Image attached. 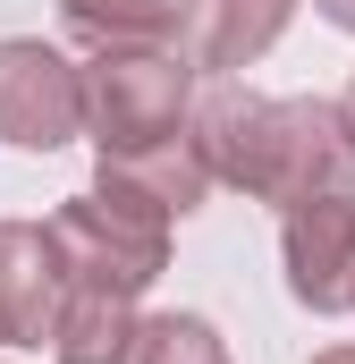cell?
I'll list each match as a JSON object with an SVG mask.
<instances>
[{
  "label": "cell",
  "mask_w": 355,
  "mask_h": 364,
  "mask_svg": "<svg viewBox=\"0 0 355 364\" xmlns=\"http://www.w3.org/2000/svg\"><path fill=\"white\" fill-rule=\"evenodd\" d=\"M195 153L212 186H237L254 203H313V195H339L355 178V136L339 119V102H313V93H212L195 110Z\"/></svg>",
  "instance_id": "obj_1"
},
{
  "label": "cell",
  "mask_w": 355,
  "mask_h": 364,
  "mask_svg": "<svg viewBox=\"0 0 355 364\" xmlns=\"http://www.w3.org/2000/svg\"><path fill=\"white\" fill-rule=\"evenodd\" d=\"M51 255H60V279H77V288L144 296L153 279L170 272V220H161L153 203H136L127 186H102V178H93L85 195L60 203Z\"/></svg>",
  "instance_id": "obj_2"
},
{
  "label": "cell",
  "mask_w": 355,
  "mask_h": 364,
  "mask_svg": "<svg viewBox=\"0 0 355 364\" xmlns=\"http://www.w3.org/2000/svg\"><path fill=\"white\" fill-rule=\"evenodd\" d=\"M186 102H195V68L178 60L170 43L93 51V68H85V127H93V144H102V161L178 136L186 127Z\"/></svg>",
  "instance_id": "obj_3"
},
{
  "label": "cell",
  "mask_w": 355,
  "mask_h": 364,
  "mask_svg": "<svg viewBox=\"0 0 355 364\" xmlns=\"http://www.w3.org/2000/svg\"><path fill=\"white\" fill-rule=\"evenodd\" d=\"M68 136H85V68L34 34L0 43V144L60 153Z\"/></svg>",
  "instance_id": "obj_4"
},
{
  "label": "cell",
  "mask_w": 355,
  "mask_h": 364,
  "mask_svg": "<svg viewBox=\"0 0 355 364\" xmlns=\"http://www.w3.org/2000/svg\"><path fill=\"white\" fill-rule=\"evenodd\" d=\"M279 255H288V296L313 305V314H355V195H313L288 212L279 229Z\"/></svg>",
  "instance_id": "obj_5"
},
{
  "label": "cell",
  "mask_w": 355,
  "mask_h": 364,
  "mask_svg": "<svg viewBox=\"0 0 355 364\" xmlns=\"http://www.w3.org/2000/svg\"><path fill=\"white\" fill-rule=\"evenodd\" d=\"M296 0H178L170 9V51L195 77H229V68H254L271 43L288 34Z\"/></svg>",
  "instance_id": "obj_6"
},
{
  "label": "cell",
  "mask_w": 355,
  "mask_h": 364,
  "mask_svg": "<svg viewBox=\"0 0 355 364\" xmlns=\"http://www.w3.org/2000/svg\"><path fill=\"white\" fill-rule=\"evenodd\" d=\"M60 255L51 229L34 220H0V348H51L60 322Z\"/></svg>",
  "instance_id": "obj_7"
},
{
  "label": "cell",
  "mask_w": 355,
  "mask_h": 364,
  "mask_svg": "<svg viewBox=\"0 0 355 364\" xmlns=\"http://www.w3.org/2000/svg\"><path fill=\"white\" fill-rule=\"evenodd\" d=\"M102 186H127V195H136V203H153L161 220H186V212H203L212 170H203L195 136H161V144L110 153V161H102Z\"/></svg>",
  "instance_id": "obj_8"
},
{
  "label": "cell",
  "mask_w": 355,
  "mask_h": 364,
  "mask_svg": "<svg viewBox=\"0 0 355 364\" xmlns=\"http://www.w3.org/2000/svg\"><path fill=\"white\" fill-rule=\"evenodd\" d=\"M136 331V296L119 288H60V322H51V364H119Z\"/></svg>",
  "instance_id": "obj_9"
},
{
  "label": "cell",
  "mask_w": 355,
  "mask_h": 364,
  "mask_svg": "<svg viewBox=\"0 0 355 364\" xmlns=\"http://www.w3.org/2000/svg\"><path fill=\"white\" fill-rule=\"evenodd\" d=\"M170 9L178 0H60L68 34L85 51H136V43H170Z\"/></svg>",
  "instance_id": "obj_10"
},
{
  "label": "cell",
  "mask_w": 355,
  "mask_h": 364,
  "mask_svg": "<svg viewBox=\"0 0 355 364\" xmlns=\"http://www.w3.org/2000/svg\"><path fill=\"white\" fill-rule=\"evenodd\" d=\"M119 364H229V348L203 314H136Z\"/></svg>",
  "instance_id": "obj_11"
},
{
  "label": "cell",
  "mask_w": 355,
  "mask_h": 364,
  "mask_svg": "<svg viewBox=\"0 0 355 364\" xmlns=\"http://www.w3.org/2000/svg\"><path fill=\"white\" fill-rule=\"evenodd\" d=\"M313 9H322V17H330L339 34H355V0H313Z\"/></svg>",
  "instance_id": "obj_12"
},
{
  "label": "cell",
  "mask_w": 355,
  "mask_h": 364,
  "mask_svg": "<svg viewBox=\"0 0 355 364\" xmlns=\"http://www.w3.org/2000/svg\"><path fill=\"white\" fill-rule=\"evenodd\" d=\"M313 364H355V348H322V356H313Z\"/></svg>",
  "instance_id": "obj_13"
},
{
  "label": "cell",
  "mask_w": 355,
  "mask_h": 364,
  "mask_svg": "<svg viewBox=\"0 0 355 364\" xmlns=\"http://www.w3.org/2000/svg\"><path fill=\"white\" fill-rule=\"evenodd\" d=\"M339 119H347V136H355V85H347V102H339Z\"/></svg>",
  "instance_id": "obj_14"
}]
</instances>
